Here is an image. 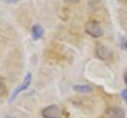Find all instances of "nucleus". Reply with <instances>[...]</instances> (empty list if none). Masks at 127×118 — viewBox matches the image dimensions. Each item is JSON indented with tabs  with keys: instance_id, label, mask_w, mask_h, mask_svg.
Masks as SVG:
<instances>
[{
	"instance_id": "nucleus-1",
	"label": "nucleus",
	"mask_w": 127,
	"mask_h": 118,
	"mask_svg": "<svg viewBox=\"0 0 127 118\" xmlns=\"http://www.w3.org/2000/svg\"><path fill=\"white\" fill-rule=\"evenodd\" d=\"M85 32L92 38H99L103 35L101 25L96 21H89L85 24Z\"/></svg>"
},
{
	"instance_id": "nucleus-2",
	"label": "nucleus",
	"mask_w": 127,
	"mask_h": 118,
	"mask_svg": "<svg viewBox=\"0 0 127 118\" xmlns=\"http://www.w3.org/2000/svg\"><path fill=\"white\" fill-rule=\"evenodd\" d=\"M95 55L99 59L107 60L112 57V52L107 46L103 44H97L95 47Z\"/></svg>"
},
{
	"instance_id": "nucleus-3",
	"label": "nucleus",
	"mask_w": 127,
	"mask_h": 118,
	"mask_svg": "<svg viewBox=\"0 0 127 118\" xmlns=\"http://www.w3.org/2000/svg\"><path fill=\"white\" fill-rule=\"evenodd\" d=\"M42 115L44 118H62V111L57 105H50L43 109Z\"/></svg>"
},
{
	"instance_id": "nucleus-4",
	"label": "nucleus",
	"mask_w": 127,
	"mask_h": 118,
	"mask_svg": "<svg viewBox=\"0 0 127 118\" xmlns=\"http://www.w3.org/2000/svg\"><path fill=\"white\" fill-rule=\"evenodd\" d=\"M31 81H32V73L31 72H28L27 74H26V76H25V78H24V80H23V82H22V84L20 85V86H18L15 90H14V92H13V94H12V96H11V101H13L16 97H17V95H19L22 91H24V90H26L28 87H29V85L31 84Z\"/></svg>"
},
{
	"instance_id": "nucleus-5",
	"label": "nucleus",
	"mask_w": 127,
	"mask_h": 118,
	"mask_svg": "<svg viewBox=\"0 0 127 118\" xmlns=\"http://www.w3.org/2000/svg\"><path fill=\"white\" fill-rule=\"evenodd\" d=\"M106 115L109 118H124L125 116V111L120 108V107H108L106 109Z\"/></svg>"
},
{
	"instance_id": "nucleus-6",
	"label": "nucleus",
	"mask_w": 127,
	"mask_h": 118,
	"mask_svg": "<svg viewBox=\"0 0 127 118\" xmlns=\"http://www.w3.org/2000/svg\"><path fill=\"white\" fill-rule=\"evenodd\" d=\"M44 33H45V30H44L43 26L36 24V25H34V26L32 27V38H33L35 41L41 39V38L43 37Z\"/></svg>"
},
{
	"instance_id": "nucleus-7",
	"label": "nucleus",
	"mask_w": 127,
	"mask_h": 118,
	"mask_svg": "<svg viewBox=\"0 0 127 118\" xmlns=\"http://www.w3.org/2000/svg\"><path fill=\"white\" fill-rule=\"evenodd\" d=\"M73 90L76 92H80V93H87L92 91V87L88 84H75L73 85Z\"/></svg>"
},
{
	"instance_id": "nucleus-8",
	"label": "nucleus",
	"mask_w": 127,
	"mask_h": 118,
	"mask_svg": "<svg viewBox=\"0 0 127 118\" xmlns=\"http://www.w3.org/2000/svg\"><path fill=\"white\" fill-rule=\"evenodd\" d=\"M121 96H122V98H123L125 101H127V89L122 90V92H121Z\"/></svg>"
},
{
	"instance_id": "nucleus-9",
	"label": "nucleus",
	"mask_w": 127,
	"mask_h": 118,
	"mask_svg": "<svg viewBox=\"0 0 127 118\" xmlns=\"http://www.w3.org/2000/svg\"><path fill=\"white\" fill-rule=\"evenodd\" d=\"M124 81H125V83L127 84V71L124 73Z\"/></svg>"
},
{
	"instance_id": "nucleus-10",
	"label": "nucleus",
	"mask_w": 127,
	"mask_h": 118,
	"mask_svg": "<svg viewBox=\"0 0 127 118\" xmlns=\"http://www.w3.org/2000/svg\"><path fill=\"white\" fill-rule=\"evenodd\" d=\"M68 1H70V2H77L78 0H68Z\"/></svg>"
},
{
	"instance_id": "nucleus-11",
	"label": "nucleus",
	"mask_w": 127,
	"mask_h": 118,
	"mask_svg": "<svg viewBox=\"0 0 127 118\" xmlns=\"http://www.w3.org/2000/svg\"><path fill=\"white\" fill-rule=\"evenodd\" d=\"M125 47H126V51H127V42H126V45H125Z\"/></svg>"
}]
</instances>
